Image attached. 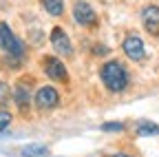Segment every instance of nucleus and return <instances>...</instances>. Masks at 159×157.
<instances>
[{"mask_svg":"<svg viewBox=\"0 0 159 157\" xmlns=\"http://www.w3.org/2000/svg\"><path fill=\"white\" fill-rule=\"evenodd\" d=\"M142 22L150 35H159V7L157 5H148L142 11Z\"/></svg>","mask_w":159,"mask_h":157,"instance_id":"8","label":"nucleus"},{"mask_svg":"<svg viewBox=\"0 0 159 157\" xmlns=\"http://www.w3.org/2000/svg\"><path fill=\"white\" fill-rule=\"evenodd\" d=\"M73 18H75V22L82 25V27H95L97 25L95 9L89 2H84V0H75V5H73Z\"/></svg>","mask_w":159,"mask_h":157,"instance_id":"3","label":"nucleus"},{"mask_svg":"<svg viewBox=\"0 0 159 157\" xmlns=\"http://www.w3.org/2000/svg\"><path fill=\"white\" fill-rule=\"evenodd\" d=\"M99 77H102V82L104 86L111 91V93H122L126 91L128 82H130V77H128V71L122 62H117V60H111L102 67V71H99Z\"/></svg>","mask_w":159,"mask_h":157,"instance_id":"1","label":"nucleus"},{"mask_svg":"<svg viewBox=\"0 0 159 157\" xmlns=\"http://www.w3.org/2000/svg\"><path fill=\"white\" fill-rule=\"evenodd\" d=\"M93 53H95V55H106V53H108V49H106L104 44H97V47L93 49Z\"/></svg>","mask_w":159,"mask_h":157,"instance_id":"16","label":"nucleus"},{"mask_svg":"<svg viewBox=\"0 0 159 157\" xmlns=\"http://www.w3.org/2000/svg\"><path fill=\"white\" fill-rule=\"evenodd\" d=\"M126 58H130L133 62H139V60H144V55H146V47H144V40L139 35H126V40L122 44Z\"/></svg>","mask_w":159,"mask_h":157,"instance_id":"5","label":"nucleus"},{"mask_svg":"<svg viewBox=\"0 0 159 157\" xmlns=\"http://www.w3.org/2000/svg\"><path fill=\"white\" fill-rule=\"evenodd\" d=\"M51 44H53V49L60 55H66V58L73 55V47H71V40H69V35H66L64 29H60V27L51 29Z\"/></svg>","mask_w":159,"mask_h":157,"instance_id":"7","label":"nucleus"},{"mask_svg":"<svg viewBox=\"0 0 159 157\" xmlns=\"http://www.w3.org/2000/svg\"><path fill=\"white\" fill-rule=\"evenodd\" d=\"M137 135L139 137H150V135H159V126L157 124H152V122H148V120H142L137 124Z\"/></svg>","mask_w":159,"mask_h":157,"instance_id":"11","label":"nucleus"},{"mask_svg":"<svg viewBox=\"0 0 159 157\" xmlns=\"http://www.w3.org/2000/svg\"><path fill=\"white\" fill-rule=\"evenodd\" d=\"M111 157H130V155H126V153H115V155H111Z\"/></svg>","mask_w":159,"mask_h":157,"instance_id":"17","label":"nucleus"},{"mask_svg":"<svg viewBox=\"0 0 159 157\" xmlns=\"http://www.w3.org/2000/svg\"><path fill=\"white\" fill-rule=\"evenodd\" d=\"M44 73L51 77V80H57V82H69V71L64 67L62 60L57 58H44Z\"/></svg>","mask_w":159,"mask_h":157,"instance_id":"6","label":"nucleus"},{"mask_svg":"<svg viewBox=\"0 0 159 157\" xmlns=\"http://www.w3.org/2000/svg\"><path fill=\"white\" fill-rule=\"evenodd\" d=\"M42 5L51 16H62L64 13V2L62 0H42Z\"/></svg>","mask_w":159,"mask_h":157,"instance_id":"12","label":"nucleus"},{"mask_svg":"<svg viewBox=\"0 0 159 157\" xmlns=\"http://www.w3.org/2000/svg\"><path fill=\"white\" fill-rule=\"evenodd\" d=\"M33 102H35L38 109H42V111L55 109V106L60 104V93H57L53 86H42V89H38Z\"/></svg>","mask_w":159,"mask_h":157,"instance_id":"4","label":"nucleus"},{"mask_svg":"<svg viewBox=\"0 0 159 157\" xmlns=\"http://www.w3.org/2000/svg\"><path fill=\"white\" fill-rule=\"evenodd\" d=\"M0 49H5L13 58H22L25 53V44L18 40V35L9 29L7 22H0Z\"/></svg>","mask_w":159,"mask_h":157,"instance_id":"2","label":"nucleus"},{"mask_svg":"<svg viewBox=\"0 0 159 157\" xmlns=\"http://www.w3.org/2000/svg\"><path fill=\"white\" fill-rule=\"evenodd\" d=\"M13 100H16V104L22 109V111L31 104V91H29V84L27 82H18V86L13 91Z\"/></svg>","mask_w":159,"mask_h":157,"instance_id":"9","label":"nucleus"},{"mask_svg":"<svg viewBox=\"0 0 159 157\" xmlns=\"http://www.w3.org/2000/svg\"><path fill=\"white\" fill-rule=\"evenodd\" d=\"M11 124V113L9 111H0V131H5Z\"/></svg>","mask_w":159,"mask_h":157,"instance_id":"15","label":"nucleus"},{"mask_svg":"<svg viewBox=\"0 0 159 157\" xmlns=\"http://www.w3.org/2000/svg\"><path fill=\"white\" fill-rule=\"evenodd\" d=\"M11 86L7 84V82H0V106H7L9 104V100H11Z\"/></svg>","mask_w":159,"mask_h":157,"instance_id":"13","label":"nucleus"},{"mask_svg":"<svg viewBox=\"0 0 159 157\" xmlns=\"http://www.w3.org/2000/svg\"><path fill=\"white\" fill-rule=\"evenodd\" d=\"M102 131L119 133V131H124V124H122V122H108V124H102Z\"/></svg>","mask_w":159,"mask_h":157,"instance_id":"14","label":"nucleus"},{"mask_svg":"<svg viewBox=\"0 0 159 157\" xmlns=\"http://www.w3.org/2000/svg\"><path fill=\"white\" fill-rule=\"evenodd\" d=\"M20 155L22 157H44V155H49V148L44 144H27V146H22Z\"/></svg>","mask_w":159,"mask_h":157,"instance_id":"10","label":"nucleus"}]
</instances>
